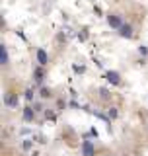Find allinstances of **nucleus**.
Here are the masks:
<instances>
[{
    "label": "nucleus",
    "instance_id": "f257e3e1",
    "mask_svg": "<svg viewBox=\"0 0 148 156\" xmlns=\"http://www.w3.org/2000/svg\"><path fill=\"white\" fill-rule=\"evenodd\" d=\"M107 24H109L113 29H119L121 25H123V20H121L119 14H109L107 16Z\"/></svg>",
    "mask_w": 148,
    "mask_h": 156
},
{
    "label": "nucleus",
    "instance_id": "f03ea898",
    "mask_svg": "<svg viewBox=\"0 0 148 156\" xmlns=\"http://www.w3.org/2000/svg\"><path fill=\"white\" fill-rule=\"evenodd\" d=\"M96 154V148H94V142L92 141H86L82 142V156H94Z\"/></svg>",
    "mask_w": 148,
    "mask_h": 156
},
{
    "label": "nucleus",
    "instance_id": "7ed1b4c3",
    "mask_svg": "<svg viewBox=\"0 0 148 156\" xmlns=\"http://www.w3.org/2000/svg\"><path fill=\"white\" fill-rule=\"evenodd\" d=\"M105 78H107V82L113 84V86H119L121 84V74H119V72H115V70L105 72Z\"/></svg>",
    "mask_w": 148,
    "mask_h": 156
},
{
    "label": "nucleus",
    "instance_id": "20e7f679",
    "mask_svg": "<svg viewBox=\"0 0 148 156\" xmlns=\"http://www.w3.org/2000/svg\"><path fill=\"white\" fill-rule=\"evenodd\" d=\"M37 62L41 66H45L47 62H49V55H47L45 49H37Z\"/></svg>",
    "mask_w": 148,
    "mask_h": 156
},
{
    "label": "nucleus",
    "instance_id": "39448f33",
    "mask_svg": "<svg viewBox=\"0 0 148 156\" xmlns=\"http://www.w3.org/2000/svg\"><path fill=\"white\" fill-rule=\"evenodd\" d=\"M119 35H121V37H127V39H131V37H133V28H131V25L129 24H123V25H121V28H119Z\"/></svg>",
    "mask_w": 148,
    "mask_h": 156
},
{
    "label": "nucleus",
    "instance_id": "423d86ee",
    "mask_svg": "<svg viewBox=\"0 0 148 156\" xmlns=\"http://www.w3.org/2000/svg\"><path fill=\"white\" fill-rule=\"evenodd\" d=\"M4 104L10 105V107H18V94H6Z\"/></svg>",
    "mask_w": 148,
    "mask_h": 156
},
{
    "label": "nucleus",
    "instance_id": "0eeeda50",
    "mask_svg": "<svg viewBox=\"0 0 148 156\" xmlns=\"http://www.w3.org/2000/svg\"><path fill=\"white\" fill-rule=\"evenodd\" d=\"M43 76H45V72H43L41 65H39V66L35 68V70H33V80H35L37 84H41V82H43Z\"/></svg>",
    "mask_w": 148,
    "mask_h": 156
},
{
    "label": "nucleus",
    "instance_id": "6e6552de",
    "mask_svg": "<svg viewBox=\"0 0 148 156\" xmlns=\"http://www.w3.org/2000/svg\"><path fill=\"white\" fill-rule=\"evenodd\" d=\"M35 113H37V111L33 107H23V119H25V121H33Z\"/></svg>",
    "mask_w": 148,
    "mask_h": 156
},
{
    "label": "nucleus",
    "instance_id": "1a4fd4ad",
    "mask_svg": "<svg viewBox=\"0 0 148 156\" xmlns=\"http://www.w3.org/2000/svg\"><path fill=\"white\" fill-rule=\"evenodd\" d=\"M8 61H10V57H8V49H6L4 45H0V62H2V65H8Z\"/></svg>",
    "mask_w": 148,
    "mask_h": 156
},
{
    "label": "nucleus",
    "instance_id": "9d476101",
    "mask_svg": "<svg viewBox=\"0 0 148 156\" xmlns=\"http://www.w3.org/2000/svg\"><path fill=\"white\" fill-rule=\"evenodd\" d=\"M107 115H109V119H117L119 111H117V107H109V109H107Z\"/></svg>",
    "mask_w": 148,
    "mask_h": 156
},
{
    "label": "nucleus",
    "instance_id": "9b49d317",
    "mask_svg": "<svg viewBox=\"0 0 148 156\" xmlns=\"http://www.w3.org/2000/svg\"><path fill=\"white\" fill-rule=\"evenodd\" d=\"M109 90H107V88H99V98L102 99H109Z\"/></svg>",
    "mask_w": 148,
    "mask_h": 156
},
{
    "label": "nucleus",
    "instance_id": "f8f14e48",
    "mask_svg": "<svg viewBox=\"0 0 148 156\" xmlns=\"http://www.w3.org/2000/svg\"><path fill=\"white\" fill-rule=\"evenodd\" d=\"M39 96H41L43 99L51 98V90H49V88H41V92H39Z\"/></svg>",
    "mask_w": 148,
    "mask_h": 156
},
{
    "label": "nucleus",
    "instance_id": "ddd939ff",
    "mask_svg": "<svg viewBox=\"0 0 148 156\" xmlns=\"http://www.w3.org/2000/svg\"><path fill=\"white\" fill-rule=\"evenodd\" d=\"M23 98L28 99V102H31V99H33V90H31V88H28V90L23 92Z\"/></svg>",
    "mask_w": 148,
    "mask_h": 156
},
{
    "label": "nucleus",
    "instance_id": "4468645a",
    "mask_svg": "<svg viewBox=\"0 0 148 156\" xmlns=\"http://www.w3.org/2000/svg\"><path fill=\"white\" fill-rule=\"evenodd\" d=\"M45 117H47V119H51V121H55V119H57V115H55V111L47 109V111H45Z\"/></svg>",
    "mask_w": 148,
    "mask_h": 156
},
{
    "label": "nucleus",
    "instance_id": "2eb2a0df",
    "mask_svg": "<svg viewBox=\"0 0 148 156\" xmlns=\"http://www.w3.org/2000/svg\"><path fill=\"white\" fill-rule=\"evenodd\" d=\"M33 147V141H23V150H29Z\"/></svg>",
    "mask_w": 148,
    "mask_h": 156
},
{
    "label": "nucleus",
    "instance_id": "dca6fc26",
    "mask_svg": "<svg viewBox=\"0 0 148 156\" xmlns=\"http://www.w3.org/2000/svg\"><path fill=\"white\" fill-rule=\"evenodd\" d=\"M139 53L142 55V57H146V55H148V49L146 47H139Z\"/></svg>",
    "mask_w": 148,
    "mask_h": 156
},
{
    "label": "nucleus",
    "instance_id": "f3484780",
    "mask_svg": "<svg viewBox=\"0 0 148 156\" xmlns=\"http://www.w3.org/2000/svg\"><path fill=\"white\" fill-rule=\"evenodd\" d=\"M86 37H88V33H86V29H84V31L80 33V39H82V41H84V39H86Z\"/></svg>",
    "mask_w": 148,
    "mask_h": 156
},
{
    "label": "nucleus",
    "instance_id": "a211bd4d",
    "mask_svg": "<svg viewBox=\"0 0 148 156\" xmlns=\"http://www.w3.org/2000/svg\"><path fill=\"white\" fill-rule=\"evenodd\" d=\"M74 70H76V72H84V66H78V65H76V66H74Z\"/></svg>",
    "mask_w": 148,
    "mask_h": 156
},
{
    "label": "nucleus",
    "instance_id": "6ab92c4d",
    "mask_svg": "<svg viewBox=\"0 0 148 156\" xmlns=\"http://www.w3.org/2000/svg\"><path fill=\"white\" fill-rule=\"evenodd\" d=\"M31 156H39V154H37V152H33V154H31Z\"/></svg>",
    "mask_w": 148,
    "mask_h": 156
}]
</instances>
